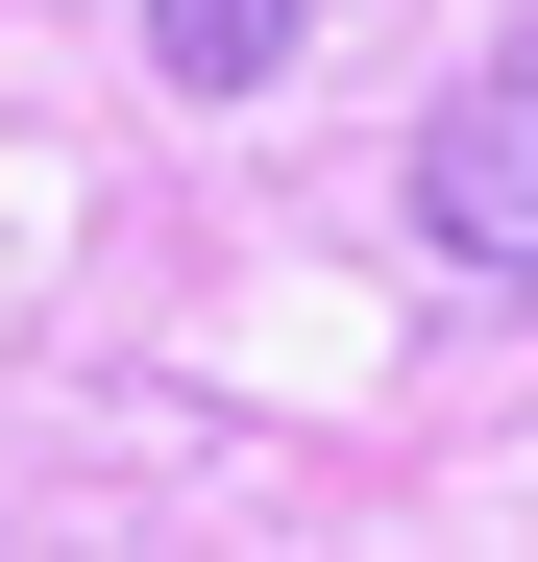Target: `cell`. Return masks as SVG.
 <instances>
[{"label": "cell", "mask_w": 538, "mask_h": 562, "mask_svg": "<svg viewBox=\"0 0 538 562\" xmlns=\"http://www.w3.org/2000/svg\"><path fill=\"white\" fill-rule=\"evenodd\" d=\"M147 74L171 99H269L294 74V0H147Z\"/></svg>", "instance_id": "cell-2"}, {"label": "cell", "mask_w": 538, "mask_h": 562, "mask_svg": "<svg viewBox=\"0 0 538 562\" xmlns=\"http://www.w3.org/2000/svg\"><path fill=\"white\" fill-rule=\"evenodd\" d=\"M514 49H538V0H514Z\"/></svg>", "instance_id": "cell-3"}, {"label": "cell", "mask_w": 538, "mask_h": 562, "mask_svg": "<svg viewBox=\"0 0 538 562\" xmlns=\"http://www.w3.org/2000/svg\"><path fill=\"white\" fill-rule=\"evenodd\" d=\"M416 245L440 269H538V49H490L466 99L416 123Z\"/></svg>", "instance_id": "cell-1"}]
</instances>
